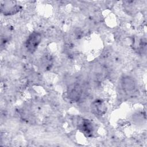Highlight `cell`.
<instances>
[{
	"instance_id": "1",
	"label": "cell",
	"mask_w": 147,
	"mask_h": 147,
	"mask_svg": "<svg viewBox=\"0 0 147 147\" xmlns=\"http://www.w3.org/2000/svg\"><path fill=\"white\" fill-rule=\"evenodd\" d=\"M41 40V34L37 32H32L27 38L25 47L27 51L30 53L34 52Z\"/></svg>"
},
{
	"instance_id": "2",
	"label": "cell",
	"mask_w": 147,
	"mask_h": 147,
	"mask_svg": "<svg viewBox=\"0 0 147 147\" xmlns=\"http://www.w3.org/2000/svg\"><path fill=\"white\" fill-rule=\"evenodd\" d=\"M77 127L78 129L87 137H91L94 131L92 123L85 118H80L78 121Z\"/></svg>"
},
{
	"instance_id": "3",
	"label": "cell",
	"mask_w": 147,
	"mask_h": 147,
	"mask_svg": "<svg viewBox=\"0 0 147 147\" xmlns=\"http://www.w3.org/2000/svg\"><path fill=\"white\" fill-rule=\"evenodd\" d=\"M1 11L5 15L14 14L19 12L22 7L20 5L16 4L14 1H5L4 4L1 3Z\"/></svg>"
},
{
	"instance_id": "4",
	"label": "cell",
	"mask_w": 147,
	"mask_h": 147,
	"mask_svg": "<svg viewBox=\"0 0 147 147\" xmlns=\"http://www.w3.org/2000/svg\"><path fill=\"white\" fill-rule=\"evenodd\" d=\"M91 111L97 115H102L106 112V106L103 101L97 99L94 100L91 105Z\"/></svg>"
},
{
	"instance_id": "5",
	"label": "cell",
	"mask_w": 147,
	"mask_h": 147,
	"mask_svg": "<svg viewBox=\"0 0 147 147\" xmlns=\"http://www.w3.org/2000/svg\"><path fill=\"white\" fill-rule=\"evenodd\" d=\"M121 86L123 90L127 92H130L134 90L136 84L134 80L130 76H125L122 79Z\"/></svg>"
},
{
	"instance_id": "6",
	"label": "cell",
	"mask_w": 147,
	"mask_h": 147,
	"mask_svg": "<svg viewBox=\"0 0 147 147\" xmlns=\"http://www.w3.org/2000/svg\"><path fill=\"white\" fill-rule=\"evenodd\" d=\"M81 90L78 87H74L68 92V97L74 101H77L80 98Z\"/></svg>"
}]
</instances>
